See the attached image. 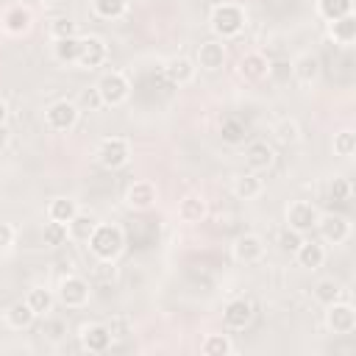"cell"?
Wrapping results in <instances>:
<instances>
[{
    "mask_svg": "<svg viewBox=\"0 0 356 356\" xmlns=\"http://www.w3.org/2000/svg\"><path fill=\"white\" fill-rule=\"evenodd\" d=\"M122 248H125L122 231H120L117 225H100V222H97V228H95L92 236H89V250H92L100 261H114V259L122 253Z\"/></svg>",
    "mask_w": 356,
    "mask_h": 356,
    "instance_id": "obj_1",
    "label": "cell"
},
{
    "mask_svg": "<svg viewBox=\"0 0 356 356\" xmlns=\"http://www.w3.org/2000/svg\"><path fill=\"white\" fill-rule=\"evenodd\" d=\"M209 22H211V31L220 39H231L245 28V11L236 3H220V6L211 8V19Z\"/></svg>",
    "mask_w": 356,
    "mask_h": 356,
    "instance_id": "obj_2",
    "label": "cell"
},
{
    "mask_svg": "<svg viewBox=\"0 0 356 356\" xmlns=\"http://www.w3.org/2000/svg\"><path fill=\"white\" fill-rule=\"evenodd\" d=\"M95 89H97L103 106H122V103L131 97V83H128V78H125L122 72H117V70L100 75V81L95 83Z\"/></svg>",
    "mask_w": 356,
    "mask_h": 356,
    "instance_id": "obj_3",
    "label": "cell"
},
{
    "mask_svg": "<svg viewBox=\"0 0 356 356\" xmlns=\"http://www.w3.org/2000/svg\"><path fill=\"white\" fill-rule=\"evenodd\" d=\"M97 161L100 167L106 170H120L128 164V156H131V145L125 136H106L100 145H97Z\"/></svg>",
    "mask_w": 356,
    "mask_h": 356,
    "instance_id": "obj_4",
    "label": "cell"
},
{
    "mask_svg": "<svg viewBox=\"0 0 356 356\" xmlns=\"http://www.w3.org/2000/svg\"><path fill=\"white\" fill-rule=\"evenodd\" d=\"M317 220H320V211L309 200H292L286 206V225L295 228V231H300V234L317 228Z\"/></svg>",
    "mask_w": 356,
    "mask_h": 356,
    "instance_id": "obj_5",
    "label": "cell"
},
{
    "mask_svg": "<svg viewBox=\"0 0 356 356\" xmlns=\"http://www.w3.org/2000/svg\"><path fill=\"white\" fill-rule=\"evenodd\" d=\"M89 300V284L81 275H67L58 284V303L67 309H81Z\"/></svg>",
    "mask_w": 356,
    "mask_h": 356,
    "instance_id": "obj_6",
    "label": "cell"
},
{
    "mask_svg": "<svg viewBox=\"0 0 356 356\" xmlns=\"http://www.w3.org/2000/svg\"><path fill=\"white\" fill-rule=\"evenodd\" d=\"M78 122V106L70 100H56L47 111H44V125L50 131H70Z\"/></svg>",
    "mask_w": 356,
    "mask_h": 356,
    "instance_id": "obj_7",
    "label": "cell"
},
{
    "mask_svg": "<svg viewBox=\"0 0 356 356\" xmlns=\"http://www.w3.org/2000/svg\"><path fill=\"white\" fill-rule=\"evenodd\" d=\"M325 309H328V312H325V325H328V331H334V334H353V328H356V312H353L350 303L334 300V303L325 306Z\"/></svg>",
    "mask_w": 356,
    "mask_h": 356,
    "instance_id": "obj_8",
    "label": "cell"
},
{
    "mask_svg": "<svg viewBox=\"0 0 356 356\" xmlns=\"http://www.w3.org/2000/svg\"><path fill=\"white\" fill-rule=\"evenodd\" d=\"M231 253L239 264H256L264 259V239L259 234H242V236H236Z\"/></svg>",
    "mask_w": 356,
    "mask_h": 356,
    "instance_id": "obj_9",
    "label": "cell"
},
{
    "mask_svg": "<svg viewBox=\"0 0 356 356\" xmlns=\"http://www.w3.org/2000/svg\"><path fill=\"white\" fill-rule=\"evenodd\" d=\"M236 72H239L242 81H248V83H259V81H264L267 72H270V58H267L264 53H259V50L245 53V56L239 58Z\"/></svg>",
    "mask_w": 356,
    "mask_h": 356,
    "instance_id": "obj_10",
    "label": "cell"
},
{
    "mask_svg": "<svg viewBox=\"0 0 356 356\" xmlns=\"http://www.w3.org/2000/svg\"><path fill=\"white\" fill-rule=\"evenodd\" d=\"M245 161L250 167V172H264L273 167L275 161V150L267 139H253L248 147H245Z\"/></svg>",
    "mask_w": 356,
    "mask_h": 356,
    "instance_id": "obj_11",
    "label": "cell"
},
{
    "mask_svg": "<svg viewBox=\"0 0 356 356\" xmlns=\"http://www.w3.org/2000/svg\"><path fill=\"white\" fill-rule=\"evenodd\" d=\"M108 56V47L100 36H81V56H78V64L86 67V70H95L106 61Z\"/></svg>",
    "mask_w": 356,
    "mask_h": 356,
    "instance_id": "obj_12",
    "label": "cell"
},
{
    "mask_svg": "<svg viewBox=\"0 0 356 356\" xmlns=\"http://www.w3.org/2000/svg\"><path fill=\"white\" fill-rule=\"evenodd\" d=\"M317 228H320V236L331 245H342L348 236H350V222L339 214H325L317 220Z\"/></svg>",
    "mask_w": 356,
    "mask_h": 356,
    "instance_id": "obj_13",
    "label": "cell"
},
{
    "mask_svg": "<svg viewBox=\"0 0 356 356\" xmlns=\"http://www.w3.org/2000/svg\"><path fill=\"white\" fill-rule=\"evenodd\" d=\"M250 320H253V303H250L248 298H236V300H231V303L225 306V312H222V323H225L228 328H234V331L248 328Z\"/></svg>",
    "mask_w": 356,
    "mask_h": 356,
    "instance_id": "obj_14",
    "label": "cell"
},
{
    "mask_svg": "<svg viewBox=\"0 0 356 356\" xmlns=\"http://www.w3.org/2000/svg\"><path fill=\"white\" fill-rule=\"evenodd\" d=\"M156 203V186L150 181H134L128 189H125V206L128 209H136V211H145Z\"/></svg>",
    "mask_w": 356,
    "mask_h": 356,
    "instance_id": "obj_15",
    "label": "cell"
},
{
    "mask_svg": "<svg viewBox=\"0 0 356 356\" xmlns=\"http://www.w3.org/2000/svg\"><path fill=\"white\" fill-rule=\"evenodd\" d=\"M111 342H114V339H111V331H108V325H103V323H92V325H86V328L81 331V345H83L86 350H92V353L108 350Z\"/></svg>",
    "mask_w": 356,
    "mask_h": 356,
    "instance_id": "obj_16",
    "label": "cell"
},
{
    "mask_svg": "<svg viewBox=\"0 0 356 356\" xmlns=\"http://www.w3.org/2000/svg\"><path fill=\"white\" fill-rule=\"evenodd\" d=\"M222 64H225V44H222V42L209 39V42H203V44L197 47V67H200V70L214 72V70H220Z\"/></svg>",
    "mask_w": 356,
    "mask_h": 356,
    "instance_id": "obj_17",
    "label": "cell"
},
{
    "mask_svg": "<svg viewBox=\"0 0 356 356\" xmlns=\"http://www.w3.org/2000/svg\"><path fill=\"white\" fill-rule=\"evenodd\" d=\"M292 78L303 86L314 83L320 78V58L314 53H300L295 61H292Z\"/></svg>",
    "mask_w": 356,
    "mask_h": 356,
    "instance_id": "obj_18",
    "label": "cell"
},
{
    "mask_svg": "<svg viewBox=\"0 0 356 356\" xmlns=\"http://www.w3.org/2000/svg\"><path fill=\"white\" fill-rule=\"evenodd\" d=\"M292 256H295V261H298L303 270H317V267H323V261H325V248H323L320 242H314V239H303Z\"/></svg>",
    "mask_w": 356,
    "mask_h": 356,
    "instance_id": "obj_19",
    "label": "cell"
},
{
    "mask_svg": "<svg viewBox=\"0 0 356 356\" xmlns=\"http://www.w3.org/2000/svg\"><path fill=\"white\" fill-rule=\"evenodd\" d=\"M195 72H197V67H195V61H192V58H186V56H175V58H170V61H167V67H164L167 81H170V83H175V86L189 83V81L195 78Z\"/></svg>",
    "mask_w": 356,
    "mask_h": 356,
    "instance_id": "obj_20",
    "label": "cell"
},
{
    "mask_svg": "<svg viewBox=\"0 0 356 356\" xmlns=\"http://www.w3.org/2000/svg\"><path fill=\"white\" fill-rule=\"evenodd\" d=\"M328 36H331L337 44L350 47L353 39H356V17L345 14V17H339V19H331V25H328Z\"/></svg>",
    "mask_w": 356,
    "mask_h": 356,
    "instance_id": "obj_21",
    "label": "cell"
},
{
    "mask_svg": "<svg viewBox=\"0 0 356 356\" xmlns=\"http://www.w3.org/2000/svg\"><path fill=\"white\" fill-rule=\"evenodd\" d=\"M206 197L203 195H186V197H181V203H178V217L184 220V222H200L203 217H206Z\"/></svg>",
    "mask_w": 356,
    "mask_h": 356,
    "instance_id": "obj_22",
    "label": "cell"
},
{
    "mask_svg": "<svg viewBox=\"0 0 356 356\" xmlns=\"http://www.w3.org/2000/svg\"><path fill=\"white\" fill-rule=\"evenodd\" d=\"M0 22H3V28L8 33H25L31 28V11L22 8V6H11V8L3 11V19Z\"/></svg>",
    "mask_w": 356,
    "mask_h": 356,
    "instance_id": "obj_23",
    "label": "cell"
},
{
    "mask_svg": "<svg viewBox=\"0 0 356 356\" xmlns=\"http://www.w3.org/2000/svg\"><path fill=\"white\" fill-rule=\"evenodd\" d=\"M95 228H97V220H95L92 214H83V211H78V214L67 222V234H70V239H75V242H89V236H92Z\"/></svg>",
    "mask_w": 356,
    "mask_h": 356,
    "instance_id": "obj_24",
    "label": "cell"
},
{
    "mask_svg": "<svg viewBox=\"0 0 356 356\" xmlns=\"http://www.w3.org/2000/svg\"><path fill=\"white\" fill-rule=\"evenodd\" d=\"M33 317H36V312L28 306V300H17V303H11L8 312H6V323H8L11 328H17V331L28 328V325L33 323Z\"/></svg>",
    "mask_w": 356,
    "mask_h": 356,
    "instance_id": "obj_25",
    "label": "cell"
},
{
    "mask_svg": "<svg viewBox=\"0 0 356 356\" xmlns=\"http://www.w3.org/2000/svg\"><path fill=\"white\" fill-rule=\"evenodd\" d=\"M53 50H56V58H58L61 64H78V56H81V36L56 39Z\"/></svg>",
    "mask_w": 356,
    "mask_h": 356,
    "instance_id": "obj_26",
    "label": "cell"
},
{
    "mask_svg": "<svg viewBox=\"0 0 356 356\" xmlns=\"http://www.w3.org/2000/svg\"><path fill=\"white\" fill-rule=\"evenodd\" d=\"M234 195H236L239 200H253V197H259V195H261V178H259L256 172L239 175V178L234 181Z\"/></svg>",
    "mask_w": 356,
    "mask_h": 356,
    "instance_id": "obj_27",
    "label": "cell"
},
{
    "mask_svg": "<svg viewBox=\"0 0 356 356\" xmlns=\"http://www.w3.org/2000/svg\"><path fill=\"white\" fill-rule=\"evenodd\" d=\"M75 214H78V203H75L72 197H56V200L47 206V217L56 220V222H64V225H67Z\"/></svg>",
    "mask_w": 356,
    "mask_h": 356,
    "instance_id": "obj_28",
    "label": "cell"
},
{
    "mask_svg": "<svg viewBox=\"0 0 356 356\" xmlns=\"http://www.w3.org/2000/svg\"><path fill=\"white\" fill-rule=\"evenodd\" d=\"M234 350L231 339L225 334H209L203 342H200V353L203 356H228Z\"/></svg>",
    "mask_w": 356,
    "mask_h": 356,
    "instance_id": "obj_29",
    "label": "cell"
},
{
    "mask_svg": "<svg viewBox=\"0 0 356 356\" xmlns=\"http://www.w3.org/2000/svg\"><path fill=\"white\" fill-rule=\"evenodd\" d=\"M245 134H248V128H245V122L239 117H225L222 125H220V136L228 145H239L245 139Z\"/></svg>",
    "mask_w": 356,
    "mask_h": 356,
    "instance_id": "obj_30",
    "label": "cell"
},
{
    "mask_svg": "<svg viewBox=\"0 0 356 356\" xmlns=\"http://www.w3.org/2000/svg\"><path fill=\"white\" fill-rule=\"evenodd\" d=\"M317 8H320V14L331 22V19H339V17L350 14L353 0H317Z\"/></svg>",
    "mask_w": 356,
    "mask_h": 356,
    "instance_id": "obj_31",
    "label": "cell"
},
{
    "mask_svg": "<svg viewBox=\"0 0 356 356\" xmlns=\"http://www.w3.org/2000/svg\"><path fill=\"white\" fill-rule=\"evenodd\" d=\"M339 295H342V289H339V284H337L334 278H323V281H317V286H314V298H317V303H323V306H331L334 300H339Z\"/></svg>",
    "mask_w": 356,
    "mask_h": 356,
    "instance_id": "obj_32",
    "label": "cell"
},
{
    "mask_svg": "<svg viewBox=\"0 0 356 356\" xmlns=\"http://www.w3.org/2000/svg\"><path fill=\"white\" fill-rule=\"evenodd\" d=\"M92 6H95V14H97V17H103V19H117V17L125 14L128 0H92Z\"/></svg>",
    "mask_w": 356,
    "mask_h": 356,
    "instance_id": "obj_33",
    "label": "cell"
},
{
    "mask_svg": "<svg viewBox=\"0 0 356 356\" xmlns=\"http://www.w3.org/2000/svg\"><path fill=\"white\" fill-rule=\"evenodd\" d=\"M25 300H28V306H31L36 314H47V312L53 309V295H50L44 286H33Z\"/></svg>",
    "mask_w": 356,
    "mask_h": 356,
    "instance_id": "obj_34",
    "label": "cell"
},
{
    "mask_svg": "<svg viewBox=\"0 0 356 356\" xmlns=\"http://www.w3.org/2000/svg\"><path fill=\"white\" fill-rule=\"evenodd\" d=\"M353 150H356V134L353 131H339V134H334V153L337 156H342V159H350L353 156Z\"/></svg>",
    "mask_w": 356,
    "mask_h": 356,
    "instance_id": "obj_35",
    "label": "cell"
},
{
    "mask_svg": "<svg viewBox=\"0 0 356 356\" xmlns=\"http://www.w3.org/2000/svg\"><path fill=\"white\" fill-rule=\"evenodd\" d=\"M70 239V234H67V225L64 222H56V220H50L47 225H44V245H50V248H58V245H64Z\"/></svg>",
    "mask_w": 356,
    "mask_h": 356,
    "instance_id": "obj_36",
    "label": "cell"
},
{
    "mask_svg": "<svg viewBox=\"0 0 356 356\" xmlns=\"http://www.w3.org/2000/svg\"><path fill=\"white\" fill-rule=\"evenodd\" d=\"M350 181L348 178H334L331 181V186H328V197L334 200V203H348L350 200Z\"/></svg>",
    "mask_w": 356,
    "mask_h": 356,
    "instance_id": "obj_37",
    "label": "cell"
},
{
    "mask_svg": "<svg viewBox=\"0 0 356 356\" xmlns=\"http://www.w3.org/2000/svg\"><path fill=\"white\" fill-rule=\"evenodd\" d=\"M300 242H303V234H300V231H295V228H289V225L278 234V248H281L284 253H295Z\"/></svg>",
    "mask_w": 356,
    "mask_h": 356,
    "instance_id": "obj_38",
    "label": "cell"
},
{
    "mask_svg": "<svg viewBox=\"0 0 356 356\" xmlns=\"http://www.w3.org/2000/svg\"><path fill=\"white\" fill-rule=\"evenodd\" d=\"M50 36H53V42L64 39V36H75V22L70 17H56L50 22Z\"/></svg>",
    "mask_w": 356,
    "mask_h": 356,
    "instance_id": "obj_39",
    "label": "cell"
},
{
    "mask_svg": "<svg viewBox=\"0 0 356 356\" xmlns=\"http://www.w3.org/2000/svg\"><path fill=\"white\" fill-rule=\"evenodd\" d=\"M275 134H278V139H281V142H286V145H295V142L300 139V134H298V125H295L292 120H284V122H278Z\"/></svg>",
    "mask_w": 356,
    "mask_h": 356,
    "instance_id": "obj_40",
    "label": "cell"
},
{
    "mask_svg": "<svg viewBox=\"0 0 356 356\" xmlns=\"http://www.w3.org/2000/svg\"><path fill=\"white\" fill-rule=\"evenodd\" d=\"M289 75H292V64H289V61H270V72H267V78L284 83V81H289Z\"/></svg>",
    "mask_w": 356,
    "mask_h": 356,
    "instance_id": "obj_41",
    "label": "cell"
},
{
    "mask_svg": "<svg viewBox=\"0 0 356 356\" xmlns=\"http://www.w3.org/2000/svg\"><path fill=\"white\" fill-rule=\"evenodd\" d=\"M42 334H44L47 339L58 342V339L67 334V325H64V320H44V325H42Z\"/></svg>",
    "mask_w": 356,
    "mask_h": 356,
    "instance_id": "obj_42",
    "label": "cell"
},
{
    "mask_svg": "<svg viewBox=\"0 0 356 356\" xmlns=\"http://www.w3.org/2000/svg\"><path fill=\"white\" fill-rule=\"evenodd\" d=\"M108 331H111V339H117V337H128V334H131V323H128L125 317H114V320L108 323Z\"/></svg>",
    "mask_w": 356,
    "mask_h": 356,
    "instance_id": "obj_43",
    "label": "cell"
},
{
    "mask_svg": "<svg viewBox=\"0 0 356 356\" xmlns=\"http://www.w3.org/2000/svg\"><path fill=\"white\" fill-rule=\"evenodd\" d=\"M81 100H83V106H89V108H100L103 106V100H100V95H97V89L92 86V89H86L83 95H81Z\"/></svg>",
    "mask_w": 356,
    "mask_h": 356,
    "instance_id": "obj_44",
    "label": "cell"
},
{
    "mask_svg": "<svg viewBox=\"0 0 356 356\" xmlns=\"http://www.w3.org/2000/svg\"><path fill=\"white\" fill-rule=\"evenodd\" d=\"M14 242V228L8 222H0V248H8Z\"/></svg>",
    "mask_w": 356,
    "mask_h": 356,
    "instance_id": "obj_45",
    "label": "cell"
},
{
    "mask_svg": "<svg viewBox=\"0 0 356 356\" xmlns=\"http://www.w3.org/2000/svg\"><path fill=\"white\" fill-rule=\"evenodd\" d=\"M8 142H11V131H8L6 125H0V150H6Z\"/></svg>",
    "mask_w": 356,
    "mask_h": 356,
    "instance_id": "obj_46",
    "label": "cell"
},
{
    "mask_svg": "<svg viewBox=\"0 0 356 356\" xmlns=\"http://www.w3.org/2000/svg\"><path fill=\"white\" fill-rule=\"evenodd\" d=\"M6 120H8V106L0 100V125H6Z\"/></svg>",
    "mask_w": 356,
    "mask_h": 356,
    "instance_id": "obj_47",
    "label": "cell"
},
{
    "mask_svg": "<svg viewBox=\"0 0 356 356\" xmlns=\"http://www.w3.org/2000/svg\"><path fill=\"white\" fill-rule=\"evenodd\" d=\"M22 3H39V0H22Z\"/></svg>",
    "mask_w": 356,
    "mask_h": 356,
    "instance_id": "obj_48",
    "label": "cell"
}]
</instances>
